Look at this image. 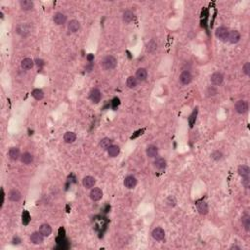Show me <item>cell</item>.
<instances>
[{
	"instance_id": "cell-1",
	"label": "cell",
	"mask_w": 250,
	"mask_h": 250,
	"mask_svg": "<svg viewBox=\"0 0 250 250\" xmlns=\"http://www.w3.org/2000/svg\"><path fill=\"white\" fill-rule=\"evenodd\" d=\"M116 64H117L116 59L113 56H110V55L105 57L102 61V66L105 69H113L116 67Z\"/></svg>"
},
{
	"instance_id": "cell-2",
	"label": "cell",
	"mask_w": 250,
	"mask_h": 250,
	"mask_svg": "<svg viewBox=\"0 0 250 250\" xmlns=\"http://www.w3.org/2000/svg\"><path fill=\"white\" fill-rule=\"evenodd\" d=\"M30 25L29 24H20L18 25L17 26V29H16V31L18 34H20L21 36H26V35H29V34L30 33Z\"/></svg>"
},
{
	"instance_id": "cell-3",
	"label": "cell",
	"mask_w": 250,
	"mask_h": 250,
	"mask_svg": "<svg viewBox=\"0 0 250 250\" xmlns=\"http://www.w3.org/2000/svg\"><path fill=\"white\" fill-rule=\"evenodd\" d=\"M229 32H230V31H229V30L227 29V27L221 26V27H218V29L216 30V32H215V34H216V37L219 38L220 40L226 41V40H228Z\"/></svg>"
},
{
	"instance_id": "cell-4",
	"label": "cell",
	"mask_w": 250,
	"mask_h": 250,
	"mask_svg": "<svg viewBox=\"0 0 250 250\" xmlns=\"http://www.w3.org/2000/svg\"><path fill=\"white\" fill-rule=\"evenodd\" d=\"M235 110L242 114V113H245L247 110H248V103L246 101H243V100H239L235 103Z\"/></svg>"
},
{
	"instance_id": "cell-5",
	"label": "cell",
	"mask_w": 250,
	"mask_h": 250,
	"mask_svg": "<svg viewBox=\"0 0 250 250\" xmlns=\"http://www.w3.org/2000/svg\"><path fill=\"white\" fill-rule=\"evenodd\" d=\"M101 98H102V95H101V92L99 89L97 88H94L91 90V92H90V100H91L93 103L97 104L101 101Z\"/></svg>"
},
{
	"instance_id": "cell-6",
	"label": "cell",
	"mask_w": 250,
	"mask_h": 250,
	"mask_svg": "<svg viewBox=\"0 0 250 250\" xmlns=\"http://www.w3.org/2000/svg\"><path fill=\"white\" fill-rule=\"evenodd\" d=\"M152 238H154L155 240H158L160 241L164 238L165 237V232L163 229L161 228H155L154 231H152Z\"/></svg>"
},
{
	"instance_id": "cell-7",
	"label": "cell",
	"mask_w": 250,
	"mask_h": 250,
	"mask_svg": "<svg viewBox=\"0 0 250 250\" xmlns=\"http://www.w3.org/2000/svg\"><path fill=\"white\" fill-rule=\"evenodd\" d=\"M210 80L213 85H220L222 84V82L224 80V76L221 72H215L211 75Z\"/></svg>"
},
{
	"instance_id": "cell-8",
	"label": "cell",
	"mask_w": 250,
	"mask_h": 250,
	"mask_svg": "<svg viewBox=\"0 0 250 250\" xmlns=\"http://www.w3.org/2000/svg\"><path fill=\"white\" fill-rule=\"evenodd\" d=\"M180 81H181L182 84L184 85H187L191 83L192 81V74L189 71H184L181 75H180Z\"/></svg>"
},
{
	"instance_id": "cell-9",
	"label": "cell",
	"mask_w": 250,
	"mask_h": 250,
	"mask_svg": "<svg viewBox=\"0 0 250 250\" xmlns=\"http://www.w3.org/2000/svg\"><path fill=\"white\" fill-rule=\"evenodd\" d=\"M43 234H41L40 232H35L31 234L30 237V240L33 244H40L43 242Z\"/></svg>"
},
{
	"instance_id": "cell-10",
	"label": "cell",
	"mask_w": 250,
	"mask_h": 250,
	"mask_svg": "<svg viewBox=\"0 0 250 250\" xmlns=\"http://www.w3.org/2000/svg\"><path fill=\"white\" fill-rule=\"evenodd\" d=\"M53 20H54V23H55V24L61 25H64V24L66 23V21H67V16L65 15V14H62V13H60V12H59V13H56V14H55Z\"/></svg>"
},
{
	"instance_id": "cell-11",
	"label": "cell",
	"mask_w": 250,
	"mask_h": 250,
	"mask_svg": "<svg viewBox=\"0 0 250 250\" xmlns=\"http://www.w3.org/2000/svg\"><path fill=\"white\" fill-rule=\"evenodd\" d=\"M103 197V192L101 189H99V187H94V189L91 191V192H90V197H91L92 200L94 201H98L102 198Z\"/></svg>"
},
{
	"instance_id": "cell-12",
	"label": "cell",
	"mask_w": 250,
	"mask_h": 250,
	"mask_svg": "<svg viewBox=\"0 0 250 250\" xmlns=\"http://www.w3.org/2000/svg\"><path fill=\"white\" fill-rule=\"evenodd\" d=\"M137 185V180L134 176H127L124 180V186L127 189H133Z\"/></svg>"
},
{
	"instance_id": "cell-13",
	"label": "cell",
	"mask_w": 250,
	"mask_h": 250,
	"mask_svg": "<svg viewBox=\"0 0 250 250\" xmlns=\"http://www.w3.org/2000/svg\"><path fill=\"white\" fill-rule=\"evenodd\" d=\"M240 39V33L237 30H232L229 32V36L228 40L230 41L231 43H238Z\"/></svg>"
},
{
	"instance_id": "cell-14",
	"label": "cell",
	"mask_w": 250,
	"mask_h": 250,
	"mask_svg": "<svg viewBox=\"0 0 250 250\" xmlns=\"http://www.w3.org/2000/svg\"><path fill=\"white\" fill-rule=\"evenodd\" d=\"M8 155H9V158L11 159V160H13V161L18 160V159L20 158V156H21V155H20V150L18 148H11L9 150Z\"/></svg>"
},
{
	"instance_id": "cell-15",
	"label": "cell",
	"mask_w": 250,
	"mask_h": 250,
	"mask_svg": "<svg viewBox=\"0 0 250 250\" xmlns=\"http://www.w3.org/2000/svg\"><path fill=\"white\" fill-rule=\"evenodd\" d=\"M148 77V72L146 68H139L136 72V78L139 81H144Z\"/></svg>"
},
{
	"instance_id": "cell-16",
	"label": "cell",
	"mask_w": 250,
	"mask_h": 250,
	"mask_svg": "<svg viewBox=\"0 0 250 250\" xmlns=\"http://www.w3.org/2000/svg\"><path fill=\"white\" fill-rule=\"evenodd\" d=\"M96 181L92 176H86L83 179V186H84V187H86V189H91V187H93Z\"/></svg>"
},
{
	"instance_id": "cell-17",
	"label": "cell",
	"mask_w": 250,
	"mask_h": 250,
	"mask_svg": "<svg viewBox=\"0 0 250 250\" xmlns=\"http://www.w3.org/2000/svg\"><path fill=\"white\" fill-rule=\"evenodd\" d=\"M9 198L11 201H14V202H18V201L21 200L22 198V194L18 190H12L9 193Z\"/></svg>"
},
{
	"instance_id": "cell-18",
	"label": "cell",
	"mask_w": 250,
	"mask_h": 250,
	"mask_svg": "<svg viewBox=\"0 0 250 250\" xmlns=\"http://www.w3.org/2000/svg\"><path fill=\"white\" fill-rule=\"evenodd\" d=\"M120 151V149L118 146H115V145H112L108 149V154L110 157H115L118 155Z\"/></svg>"
},
{
	"instance_id": "cell-19",
	"label": "cell",
	"mask_w": 250,
	"mask_h": 250,
	"mask_svg": "<svg viewBox=\"0 0 250 250\" xmlns=\"http://www.w3.org/2000/svg\"><path fill=\"white\" fill-rule=\"evenodd\" d=\"M67 27H68V30L71 32H76L80 27L79 22H78V21H76V20H72V21H71V22L68 23Z\"/></svg>"
},
{
	"instance_id": "cell-20",
	"label": "cell",
	"mask_w": 250,
	"mask_h": 250,
	"mask_svg": "<svg viewBox=\"0 0 250 250\" xmlns=\"http://www.w3.org/2000/svg\"><path fill=\"white\" fill-rule=\"evenodd\" d=\"M32 160H33V156H32V155L30 154V152H25V154H23L22 156H21V161H22L24 164L29 165L32 162Z\"/></svg>"
},
{
	"instance_id": "cell-21",
	"label": "cell",
	"mask_w": 250,
	"mask_h": 250,
	"mask_svg": "<svg viewBox=\"0 0 250 250\" xmlns=\"http://www.w3.org/2000/svg\"><path fill=\"white\" fill-rule=\"evenodd\" d=\"M39 232L43 234V237H48V235L51 234L52 229L48 224H43V225H41V227L39 228Z\"/></svg>"
},
{
	"instance_id": "cell-22",
	"label": "cell",
	"mask_w": 250,
	"mask_h": 250,
	"mask_svg": "<svg viewBox=\"0 0 250 250\" xmlns=\"http://www.w3.org/2000/svg\"><path fill=\"white\" fill-rule=\"evenodd\" d=\"M158 154V149L155 145H150L147 148V155L149 157H155Z\"/></svg>"
},
{
	"instance_id": "cell-23",
	"label": "cell",
	"mask_w": 250,
	"mask_h": 250,
	"mask_svg": "<svg viewBox=\"0 0 250 250\" xmlns=\"http://www.w3.org/2000/svg\"><path fill=\"white\" fill-rule=\"evenodd\" d=\"M197 210L199 211L200 214L205 215L208 213V205L204 201H199V202H197Z\"/></svg>"
},
{
	"instance_id": "cell-24",
	"label": "cell",
	"mask_w": 250,
	"mask_h": 250,
	"mask_svg": "<svg viewBox=\"0 0 250 250\" xmlns=\"http://www.w3.org/2000/svg\"><path fill=\"white\" fill-rule=\"evenodd\" d=\"M33 65H34V62L30 58H25L22 61V67L24 69H26V71L31 69L33 67Z\"/></svg>"
},
{
	"instance_id": "cell-25",
	"label": "cell",
	"mask_w": 250,
	"mask_h": 250,
	"mask_svg": "<svg viewBox=\"0 0 250 250\" xmlns=\"http://www.w3.org/2000/svg\"><path fill=\"white\" fill-rule=\"evenodd\" d=\"M20 6L23 10L29 11L33 8V2L30 1V0H22V1L20 2Z\"/></svg>"
},
{
	"instance_id": "cell-26",
	"label": "cell",
	"mask_w": 250,
	"mask_h": 250,
	"mask_svg": "<svg viewBox=\"0 0 250 250\" xmlns=\"http://www.w3.org/2000/svg\"><path fill=\"white\" fill-rule=\"evenodd\" d=\"M249 173H250V169L248 166L246 165H240L238 167V174L242 177H249Z\"/></svg>"
},
{
	"instance_id": "cell-27",
	"label": "cell",
	"mask_w": 250,
	"mask_h": 250,
	"mask_svg": "<svg viewBox=\"0 0 250 250\" xmlns=\"http://www.w3.org/2000/svg\"><path fill=\"white\" fill-rule=\"evenodd\" d=\"M64 140L67 144H72L76 140V135H75V133H73V132H67L64 136Z\"/></svg>"
},
{
	"instance_id": "cell-28",
	"label": "cell",
	"mask_w": 250,
	"mask_h": 250,
	"mask_svg": "<svg viewBox=\"0 0 250 250\" xmlns=\"http://www.w3.org/2000/svg\"><path fill=\"white\" fill-rule=\"evenodd\" d=\"M155 167L159 170H162L166 167V160L164 158L162 157H158L155 159Z\"/></svg>"
},
{
	"instance_id": "cell-29",
	"label": "cell",
	"mask_w": 250,
	"mask_h": 250,
	"mask_svg": "<svg viewBox=\"0 0 250 250\" xmlns=\"http://www.w3.org/2000/svg\"><path fill=\"white\" fill-rule=\"evenodd\" d=\"M126 85L130 89L136 88L137 85H138V80H137V78L134 77V76H130V77H128L127 80H126Z\"/></svg>"
},
{
	"instance_id": "cell-30",
	"label": "cell",
	"mask_w": 250,
	"mask_h": 250,
	"mask_svg": "<svg viewBox=\"0 0 250 250\" xmlns=\"http://www.w3.org/2000/svg\"><path fill=\"white\" fill-rule=\"evenodd\" d=\"M157 48V43L155 39H151L149 41V43L147 44V51L149 53H154Z\"/></svg>"
},
{
	"instance_id": "cell-31",
	"label": "cell",
	"mask_w": 250,
	"mask_h": 250,
	"mask_svg": "<svg viewBox=\"0 0 250 250\" xmlns=\"http://www.w3.org/2000/svg\"><path fill=\"white\" fill-rule=\"evenodd\" d=\"M112 145H113V141L110 140L109 138H104L103 140H101V142H100L101 148L104 149V150H108Z\"/></svg>"
},
{
	"instance_id": "cell-32",
	"label": "cell",
	"mask_w": 250,
	"mask_h": 250,
	"mask_svg": "<svg viewBox=\"0 0 250 250\" xmlns=\"http://www.w3.org/2000/svg\"><path fill=\"white\" fill-rule=\"evenodd\" d=\"M31 95H32V97L34 99L38 100V101L42 100L43 97H44V93H43V91L41 89H34L32 91V93H31Z\"/></svg>"
},
{
	"instance_id": "cell-33",
	"label": "cell",
	"mask_w": 250,
	"mask_h": 250,
	"mask_svg": "<svg viewBox=\"0 0 250 250\" xmlns=\"http://www.w3.org/2000/svg\"><path fill=\"white\" fill-rule=\"evenodd\" d=\"M242 225H243L244 229L246 232H249L250 230V216L247 214H245L243 217H242Z\"/></svg>"
},
{
	"instance_id": "cell-34",
	"label": "cell",
	"mask_w": 250,
	"mask_h": 250,
	"mask_svg": "<svg viewBox=\"0 0 250 250\" xmlns=\"http://www.w3.org/2000/svg\"><path fill=\"white\" fill-rule=\"evenodd\" d=\"M134 18V14L132 13L131 11L127 10L123 13V21L125 23H130L132 20Z\"/></svg>"
},
{
	"instance_id": "cell-35",
	"label": "cell",
	"mask_w": 250,
	"mask_h": 250,
	"mask_svg": "<svg viewBox=\"0 0 250 250\" xmlns=\"http://www.w3.org/2000/svg\"><path fill=\"white\" fill-rule=\"evenodd\" d=\"M23 224L24 225H29V223H30V213L27 212V211H24V213H23Z\"/></svg>"
},
{
	"instance_id": "cell-36",
	"label": "cell",
	"mask_w": 250,
	"mask_h": 250,
	"mask_svg": "<svg viewBox=\"0 0 250 250\" xmlns=\"http://www.w3.org/2000/svg\"><path fill=\"white\" fill-rule=\"evenodd\" d=\"M197 110H193V113L191 114L190 116V118H189V121H190V126L192 127L193 126V124L194 122H196V119H197Z\"/></svg>"
},
{
	"instance_id": "cell-37",
	"label": "cell",
	"mask_w": 250,
	"mask_h": 250,
	"mask_svg": "<svg viewBox=\"0 0 250 250\" xmlns=\"http://www.w3.org/2000/svg\"><path fill=\"white\" fill-rule=\"evenodd\" d=\"M211 156H212V158L214 159V160H221L222 157H223V154H222V152L219 151V150H216L211 155Z\"/></svg>"
},
{
	"instance_id": "cell-38",
	"label": "cell",
	"mask_w": 250,
	"mask_h": 250,
	"mask_svg": "<svg viewBox=\"0 0 250 250\" xmlns=\"http://www.w3.org/2000/svg\"><path fill=\"white\" fill-rule=\"evenodd\" d=\"M217 93H218V90H217L216 87H214V86L209 87V88H208V90H207V94L209 96H215Z\"/></svg>"
},
{
	"instance_id": "cell-39",
	"label": "cell",
	"mask_w": 250,
	"mask_h": 250,
	"mask_svg": "<svg viewBox=\"0 0 250 250\" xmlns=\"http://www.w3.org/2000/svg\"><path fill=\"white\" fill-rule=\"evenodd\" d=\"M242 185L244 186L245 189H249L250 187V179L249 177H244L243 180H242Z\"/></svg>"
},
{
	"instance_id": "cell-40",
	"label": "cell",
	"mask_w": 250,
	"mask_h": 250,
	"mask_svg": "<svg viewBox=\"0 0 250 250\" xmlns=\"http://www.w3.org/2000/svg\"><path fill=\"white\" fill-rule=\"evenodd\" d=\"M167 203L170 206H175V204H176V199H175V197H169L167 198Z\"/></svg>"
},
{
	"instance_id": "cell-41",
	"label": "cell",
	"mask_w": 250,
	"mask_h": 250,
	"mask_svg": "<svg viewBox=\"0 0 250 250\" xmlns=\"http://www.w3.org/2000/svg\"><path fill=\"white\" fill-rule=\"evenodd\" d=\"M243 72L246 74V75H249V73H250V64L249 62H246V64L243 66Z\"/></svg>"
},
{
	"instance_id": "cell-42",
	"label": "cell",
	"mask_w": 250,
	"mask_h": 250,
	"mask_svg": "<svg viewBox=\"0 0 250 250\" xmlns=\"http://www.w3.org/2000/svg\"><path fill=\"white\" fill-rule=\"evenodd\" d=\"M119 104H120V100L118 98H114L113 100V103H112V105H113V109H116L117 107L119 106Z\"/></svg>"
},
{
	"instance_id": "cell-43",
	"label": "cell",
	"mask_w": 250,
	"mask_h": 250,
	"mask_svg": "<svg viewBox=\"0 0 250 250\" xmlns=\"http://www.w3.org/2000/svg\"><path fill=\"white\" fill-rule=\"evenodd\" d=\"M35 64H36V66L39 67V68H41L43 66H44V62L41 60V59H36L35 60Z\"/></svg>"
},
{
	"instance_id": "cell-44",
	"label": "cell",
	"mask_w": 250,
	"mask_h": 250,
	"mask_svg": "<svg viewBox=\"0 0 250 250\" xmlns=\"http://www.w3.org/2000/svg\"><path fill=\"white\" fill-rule=\"evenodd\" d=\"M65 234H66L65 229H64V228H60V229H59V237L65 238Z\"/></svg>"
},
{
	"instance_id": "cell-45",
	"label": "cell",
	"mask_w": 250,
	"mask_h": 250,
	"mask_svg": "<svg viewBox=\"0 0 250 250\" xmlns=\"http://www.w3.org/2000/svg\"><path fill=\"white\" fill-rule=\"evenodd\" d=\"M93 59H94V55H92V54H89L88 56H87V60H88L89 62H92Z\"/></svg>"
},
{
	"instance_id": "cell-46",
	"label": "cell",
	"mask_w": 250,
	"mask_h": 250,
	"mask_svg": "<svg viewBox=\"0 0 250 250\" xmlns=\"http://www.w3.org/2000/svg\"><path fill=\"white\" fill-rule=\"evenodd\" d=\"M233 248H234V249H240V248H239L238 246H237V245H233V246H232V249H233Z\"/></svg>"
}]
</instances>
